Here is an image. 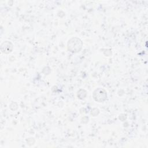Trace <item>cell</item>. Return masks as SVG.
I'll return each instance as SVG.
<instances>
[{"label": "cell", "mask_w": 148, "mask_h": 148, "mask_svg": "<svg viewBox=\"0 0 148 148\" xmlns=\"http://www.w3.org/2000/svg\"><path fill=\"white\" fill-rule=\"evenodd\" d=\"M82 47V41L76 38H73L69 40L68 43V50L72 53H76L79 51Z\"/></svg>", "instance_id": "6da1fadb"}, {"label": "cell", "mask_w": 148, "mask_h": 148, "mask_svg": "<svg viewBox=\"0 0 148 148\" xmlns=\"http://www.w3.org/2000/svg\"><path fill=\"white\" fill-rule=\"evenodd\" d=\"M102 90L98 89V90H96L94 93V98H95V99L97 101H99L100 102L104 101V99L101 97V95L104 97H107V94H106V92L105 91L102 92Z\"/></svg>", "instance_id": "7a4b0ae2"}, {"label": "cell", "mask_w": 148, "mask_h": 148, "mask_svg": "<svg viewBox=\"0 0 148 148\" xmlns=\"http://www.w3.org/2000/svg\"><path fill=\"white\" fill-rule=\"evenodd\" d=\"M10 44H11V43L8 42V41H6V42H3L1 45V50H2V51L3 53H8L11 52L12 50V49H13V46L8 47Z\"/></svg>", "instance_id": "3957f363"}]
</instances>
